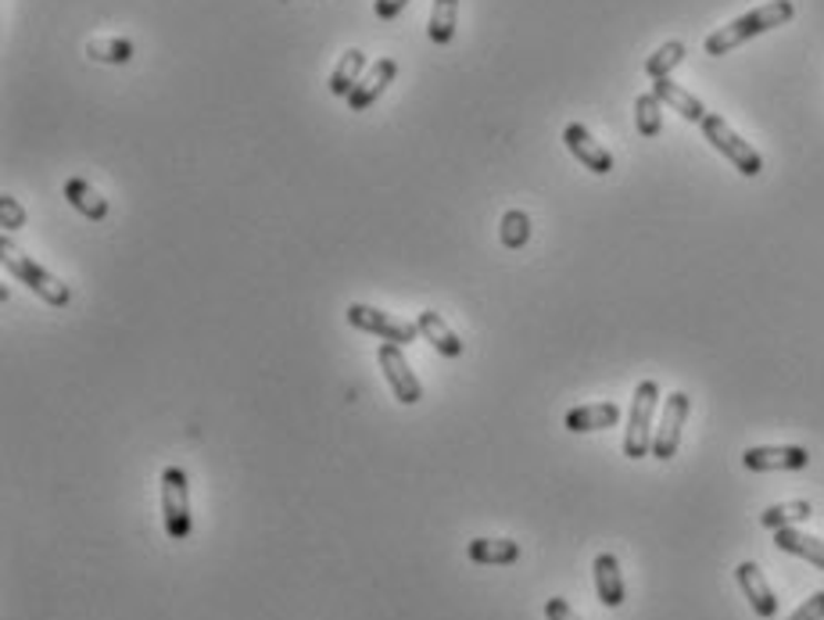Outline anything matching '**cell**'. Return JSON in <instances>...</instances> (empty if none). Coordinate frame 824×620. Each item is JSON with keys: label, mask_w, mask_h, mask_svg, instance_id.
<instances>
[{"label": "cell", "mask_w": 824, "mask_h": 620, "mask_svg": "<svg viewBox=\"0 0 824 620\" xmlns=\"http://www.w3.org/2000/svg\"><path fill=\"white\" fill-rule=\"evenodd\" d=\"M394 75H399V62H394V58H380V62L356 83L352 94H348V108H352V112H365L394 83Z\"/></svg>", "instance_id": "8fae6325"}, {"label": "cell", "mask_w": 824, "mask_h": 620, "mask_svg": "<svg viewBox=\"0 0 824 620\" xmlns=\"http://www.w3.org/2000/svg\"><path fill=\"white\" fill-rule=\"evenodd\" d=\"M774 546L782 552L806 559V564H814L817 570H824V541L814 535H803V531H796V527H782V531H774Z\"/></svg>", "instance_id": "ac0fdd59"}, {"label": "cell", "mask_w": 824, "mask_h": 620, "mask_svg": "<svg viewBox=\"0 0 824 620\" xmlns=\"http://www.w3.org/2000/svg\"><path fill=\"white\" fill-rule=\"evenodd\" d=\"M545 617L548 620H581L574 610H570V602L567 599H548L545 602Z\"/></svg>", "instance_id": "f1b7e54d"}, {"label": "cell", "mask_w": 824, "mask_h": 620, "mask_svg": "<svg viewBox=\"0 0 824 620\" xmlns=\"http://www.w3.org/2000/svg\"><path fill=\"white\" fill-rule=\"evenodd\" d=\"M735 578H739V588L745 592V599H750V607L756 610V617H764V620L777 617V596L771 592V585H768L764 574H760L756 564H750V559L739 564Z\"/></svg>", "instance_id": "7c38bea8"}, {"label": "cell", "mask_w": 824, "mask_h": 620, "mask_svg": "<svg viewBox=\"0 0 824 620\" xmlns=\"http://www.w3.org/2000/svg\"><path fill=\"white\" fill-rule=\"evenodd\" d=\"M699 126H703V137H707L717 151H721V155H724L731 165H735V169H739L742 176H750V179H753V176L764 173V158H760V151H756L750 141H742L739 133L724 123L721 115H707Z\"/></svg>", "instance_id": "277c9868"}, {"label": "cell", "mask_w": 824, "mask_h": 620, "mask_svg": "<svg viewBox=\"0 0 824 620\" xmlns=\"http://www.w3.org/2000/svg\"><path fill=\"white\" fill-rule=\"evenodd\" d=\"M498 234H502V245H506L509 251L524 248L527 240H531V219H527V211H521V208H509L506 216H502Z\"/></svg>", "instance_id": "484cf974"}, {"label": "cell", "mask_w": 824, "mask_h": 620, "mask_svg": "<svg viewBox=\"0 0 824 620\" xmlns=\"http://www.w3.org/2000/svg\"><path fill=\"white\" fill-rule=\"evenodd\" d=\"M0 255H4L8 273H11L14 280H19V283H25L29 291H33L37 298L48 301V306H54V309H65L69 301H72L69 283H61L58 277H51L48 269H43L40 262H33V259H29V255H22L19 248H14L8 237H0Z\"/></svg>", "instance_id": "7a4b0ae2"}, {"label": "cell", "mask_w": 824, "mask_h": 620, "mask_svg": "<svg viewBox=\"0 0 824 620\" xmlns=\"http://www.w3.org/2000/svg\"><path fill=\"white\" fill-rule=\"evenodd\" d=\"M652 94L660 97V104H667L670 112H678L681 118H689V123H703V118L710 115L703 108V101L692 97L689 90H681L678 83H670V75H667V80H656L652 83Z\"/></svg>", "instance_id": "2e32d148"}, {"label": "cell", "mask_w": 824, "mask_h": 620, "mask_svg": "<svg viewBox=\"0 0 824 620\" xmlns=\"http://www.w3.org/2000/svg\"><path fill=\"white\" fill-rule=\"evenodd\" d=\"M595 574V592H599V602L609 610L624 607V578H620V564L614 552H599L591 564Z\"/></svg>", "instance_id": "9a60e30c"}, {"label": "cell", "mask_w": 824, "mask_h": 620, "mask_svg": "<svg viewBox=\"0 0 824 620\" xmlns=\"http://www.w3.org/2000/svg\"><path fill=\"white\" fill-rule=\"evenodd\" d=\"M409 4V0H377L373 4V11H377V19H384V22H391V19H399L402 14V8Z\"/></svg>", "instance_id": "f546056e"}, {"label": "cell", "mask_w": 824, "mask_h": 620, "mask_svg": "<svg viewBox=\"0 0 824 620\" xmlns=\"http://www.w3.org/2000/svg\"><path fill=\"white\" fill-rule=\"evenodd\" d=\"M681 62H684V43H681V40H670V43H663V48L656 51V54H649L646 75H652V80H667V75L674 72Z\"/></svg>", "instance_id": "d4e9b609"}, {"label": "cell", "mask_w": 824, "mask_h": 620, "mask_svg": "<svg viewBox=\"0 0 824 620\" xmlns=\"http://www.w3.org/2000/svg\"><path fill=\"white\" fill-rule=\"evenodd\" d=\"M162 517H165V535L173 541L190 538V488L187 474L179 466H165L162 471Z\"/></svg>", "instance_id": "5b68a950"}, {"label": "cell", "mask_w": 824, "mask_h": 620, "mask_svg": "<svg viewBox=\"0 0 824 620\" xmlns=\"http://www.w3.org/2000/svg\"><path fill=\"white\" fill-rule=\"evenodd\" d=\"M377 359H380V366H384V376H388V384L394 391V399H399L402 405H416L423 399V384L416 381V373H412L409 359L402 355V348L384 341V344H380Z\"/></svg>", "instance_id": "9c48e42d"}, {"label": "cell", "mask_w": 824, "mask_h": 620, "mask_svg": "<svg viewBox=\"0 0 824 620\" xmlns=\"http://www.w3.org/2000/svg\"><path fill=\"white\" fill-rule=\"evenodd\" d=\"M348 323H352L356 330H362V334H373L380 341H391V344H412L420 338V327L416 323H405V320H394V316L380 312V309H370V306H348Z\"/></svg>", "instance_id": "8992f818"}, {"label": "cell", "mask_w": 824, "mask_h": 620, "mask_svg": "<svg viewBox=\"0 0 824 620\" xmlns=\"http://www.w3.org/2000/svg\"><path fill=\"white\" fill-rule=\"evenodd\" d=\"M455 25H460V0H434L431 19H426V37L434 43H452Z\"/></svg>", "instance_id": "7402d4cb"}, {"label": "cell", "mask_w": 824, "mask_h": 620, "mask_svg": "<svg viewBox=\"0 0 824 620\" xmlns=\"http://www.w3.org/2000/svg\"><path fill=\"white\" fill-rule=\"evenodd\" d=\"M362 69H365V54H362L359 48L344 51V54H341V62H338V69L330 72V94H338V97H348V94H352L356 83L362 80Z\"/></svg>", "instance_id": "44dd1931"}, {"label": "cell", "mask_w": 824, "mask_h": 620, "mask_svg": "<svg viewBox=\"0 0 824 620\" xmlns=\"http://www.w3.org/2000/svg\"><path fill=\"white\" fill-rule=\"evenodd\" d=\"M620 423V405L617 402H595V405H577L567 413L563 427L570 434H588V431H609Z\"/></svg>", "instance_id": "4fadbf2b"}, {"label": "cell", "mask_w": 824, "mask_h": 620, "mask_svg": "<svg viewBox=\"0 0 824 620\" xmlns=\"http://www.w3.org/2000/svg\"><path fill=\"white\" fill-rule=\"evenodd\" d=\"M785 620H824V592H814L803 607Z\"/></svg>", "instance_id": "4316f807"}, {"label": "cell", "mask_w": 824, "mask_h": 620, "mask_svg": "<svg viewBox=\"0 0 824 620\" xmlns=\"http://www.w3.org/2000/svg\"><path fill=\"white\" fill-rule=\"evenodd\" d=\"M792 14H796V4L792 0H771V4H760L756 11H745L742 19L721 25L717 33L707 37V54L710 58H721V54H731L735 48H742L745 40H753L760 33H771V29L792 22Z\"/></svg>", "instance_id": "6da1fadb"}, {"label": "cell", "mask_w": 824, "mask_h": 620, "mask_svg": "<svg viewBox=\"0 0 824 620\" xmlns=\"http://www.w3.org/2000/svg\"><path fill=\"white\" fill-rule=\"evenodd\" d=\"M656 405H660V384L642 381L635 388V402H631V416L628 427H624V456L628 459H642L652 456V416Z\"/></svg>", "instance_id": "3957f363"}, {"label": "cell", "mask_w": 824, "mask_h": 620, "mask_svg": "<svg viewBox=\"0 0 824 620\" xmlns=\"http://www.w3.org/2000/svg\"><path fill=\"white\" fill-rule=\"evenodd\" d=\"M692 413V399L684 395V391H674L670 399H663V416H660V427L652 431V456L656 459H674L678 456V445H681V427L684 420Z\"/></svg>", "instance_id": "52a82bcc"}, {"label": "cell", "mask_w": 824, "mask_h": 620, "mask_svg": "<svg viewBox=\"0 0 824 620\" xmlns=\"http://www.w3.org/2000/svg\"><path fill=\"white\" fill-rule=\"evenodd\" d=\"M416 327H420V338L423 341H431L434 344V352H441L445 359H460L463 355V338L455 334V330L441 320V312H434V309H423L420 316H416Z\"/></svg>", "instance_id": "5bb4252c"}, {"label": "cell", "mask_w": 824, "mask_h": 620, "mask_svg": "<svg viewBox=\"0 0 824 620\" xmlns=\"http://www.w3.org/2000/svg\"><path fill=\"white\" fill-rule=\"evenodd\" d=\"M814 517V506L806 503V498H792V503H774L760 513V524L768 527V531H782V527H796L803 520Z\"/></svg>", "instance_id": "ffe728a7"}, {"label": "cell", "mask_w": 824, "mask_h": 620, "mask_svg": "<svg viewBox=\"0 0 824 620\" xmlns=\"http://www.w3.org/2000/svg\"><path fill=\"white\" fill-rule=\"evenodd\" d=\"M86 58L90 62H104V65H126L133 58V43L130 40H86Z\"/></svg>", "instance_id": "603a6c76"}, {"label": "cell", "mask_w": 824, "mask_h": 620, "mask_svg": "<svg viewBox=\"0 0 824 620\" xmlns=\"http://www.w3.org/2000/svg\"><path fill=\"white\" fill-rule=\"evenodd\" d=\"M65 198H69V205L75 211H80V216L94 219V223H101L104 216H109V202L101 198V190L90 187L86 179H80V176H72L65 184Z\"/></svg>", "instance_id": "d6986e66"}, {"label": "cell", "mask_w": 824, "mask_h": 620, "mask_svg": "<svg viewBox=\"0 0 824 620\" xmlns=\"http://www.w3.org/2000/svg\"><path fill=\"white\" fill-rule=\"evenodd\" d=\"M563 144H567V151L585 165V169H591L595 176H606L614 173V155L591 137V133L581 126V123H570L567 130H563Z\"/></svg>", "instance_id": "30bf717a"}, {"label": "cell", "mask_w": 824, "mask_h": 620, "mask_svg": "<svg viewBox=\"0 0 824 620\" xmlns=\"http://www.w3.org/2000/svg\"><path fill=\"white\" fill-rule=\"evenodd\" d=\"M635 126L642 137H660L663 130V104L656 94H642L635 101Z\"/></svg>", "instance_id": "cb8c5ba5"}, {"label": "cell", "mask_w": 824, "mask_h": 620, "mask_svg": "<svg viewBox=\"0 0 824 620\" xmlns=\"http://www.w3.org/2000/svg\"><path fill=\"white\" fill-rule=\"evenodd\" d=\"M466 552L481 567H509L521 559V546L509 538H473Z\"/></svg>", "instance_id": "e0dca14e"}, {"label": "cell", "mask_w": 824, "mask_h": 620, "mask_svg": "<svg viewBox=\"0 0 824 620\" xmlns=\"http://www.w3.org/2000/svg\"><path fill=\"white\" fill-rule=\"evenodd\" d=\"M0 219H4V230H19V226L25 223V211L14 198H4V205H0Z\"/></svg>", "instance_id": "83f0119b"}, {"label": "cell", "mask_w": 824, "mask_h": 620, "mask_svg": "<svg viewBox=\"0 0 824 620\" xmlns=\"http://www.w3.org/2000/svg\"><path fill=\"white\" fill-rule=\"evenodd\" d=\"M745 471L756 474H774V471H806L811 466V452L803 445H756L742 452Z\"/></svg>", "instance_id": "ba28073f"}]
</instances>
